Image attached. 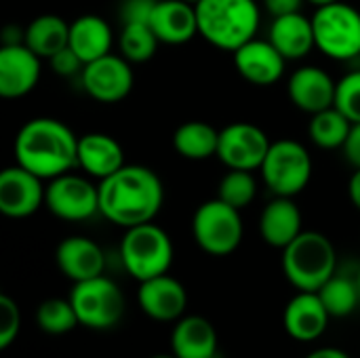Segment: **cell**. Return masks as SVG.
I'll return each instance as SVG.
<instances>
[{
	"label": "cell",
	"mask_w": 360,
	"mask_h": 358,
	"mask_svg": "<svg viewBox=\"0 0 360 358\" xmlns=\"http://www.w3.org/2000/svg\"><path fill=\"white\" fill-rule=\"evenodd\" d=\"M162 200L160 177L141 165H124L99 184V213L124 230L154 222Z\"/></svg>",
	"instance_id": "6da1fadb"
},
{
	"label": "cell",
	"mask_w": 360,
	"mask_h": 358,
	"mask_svg": "<svg viewBox=\"0 0 360 358\" xmlns=\"http://www.w3.org/2000/svg\"><path fill=\"white\" fill-rule=\"evenodd\" d=\"M15 160L40 179H55L78 165V137L57 118H32L15 137Z\"/></svg>",
	"instance_id": "7a4b0ae2"
},
{
	"label": "cell",
	"mask_w": 360,
	"mask_h": 358,
	"mask_svg": "<svg viewBox=\"0 0 360 358\" xmlns=\"http://www.w3.org/2000/svg\"><path fill=\"white\" fill-rule=\"evenodd\" d=\"M198 34L217 49L236 51L253 40L259 27L255 0H200L196 4Z\"/></svg>",
	"instance_id": "3957f363"
},
{
	"label": "cell",
	"mask_w": 360,
	"mask_h": 358,
	"mask_svg": "<svg viewBox=\"0 0 360 358\" xmlns=\"http://www.w3.org/2000/svg\"><path fill=\"white\" fill-rule=\"evenodd\" d=\"M283 272L297 291H319L338 272L333 243L321 232L304 230L283 249Z\"/></svg>",
	"instance_id": "277c9868"
},
{
	"label": "cell",
	"mask_w": 360,
	"mask_h": 358,
	"mask_svg": "<svg viewBox=\"0 0 360 358\" xmlns=\"http://www.w3.org/2000/svg\"><path fill=\"white\" fill-rule=\"evenodd\" d=\"M120 262L139 283L167 274L173 264V241L154 222L127 228L120 241Z\"/></svg>",
	"instance_id": "5b68a950"
},
{
	"label": "cell",
	"mask_w": 360,
	"mask_h": 358,
	"mask_svg": "<svg viewBox=\"0 0 360 358\" xmlns=\"http://www.w3.org/2000/svg\"><path fill=\"white\" fill-rule=\"evenodd\" d=\"M243 234L245 226L240 211L221 198L202 203L192 217V236L196 245L213 257L234 253L243 243Z\"/></svg>",
	"instance_id": "8992f818"
},
{
	"label": "cell",
	"mask_w": 360,
	"mask_h": 358,
	"mask_svg": "<svg viewBox=\"0 0 360 358\" xmlns=\"http://www.w3.org/2000/svg\"><path fill=\"white\" fill-rule=\"evenodd\" d=\"M70 302L76 310L78 323L93 331L116 327L122 321L127 308L122 289L103 274L74 283L70 291Z\"/></svg>",
	"instance_id": "52a82bcc"
},
{
	"label": "cell",
	"mask_w": 360,
	"mask_h": 358,
	"mask_svg": "<svg viewBox=\"0 0 360 358\" xmlns=\"http://www.w3.org/2000/svg\"><path fill=\"white\" fill-rule=\"evenodd\" d=\"M316 49L331 59L350 61L360 57V13L338 0L325 6H316L312 17Z\"/></svg>",
	"instance_id": "ba28073f"
},
{
	"label": "cell",
	"mask_w": 360,
	"mask_h": 358,
	"mask_svg": "<svg viewBox=\"0 0 360 358\" xmlns=\"http://www.w3.org/2000/svg\"><path fill=\"white\" fill-rule=\"evenodd\" d=\"M262 179L276 196H295L310 184L312 158L295 139L272 141L262 167Z\"/></svg>",
	"instance_id": "9c48e42d"
},
{
	"label": "cell",
	"mask_w": 360,
	"mask_h": 358,
	"mask_svg": "<svg viewBox=\"0 0 360 358\" xmlns=\"http://www.w3.org/2000/svg\"><path fill=\"white\" fill-rule=\"evenodd\" d=\"M44 205L63 222H84L99 213V186L72 173H63L46 186Z\"/></svg>",
	"instance_id": "30bf717a"
},
{
	"label": "cell",
	"mask_w": 360,
	"mask_h": 358,
	"mask_svg": "<svg viewBox=\"0 0 360 358\" xmlns=\"http://www.w3.org/2000/svg\"><path fill=\"white\" fill-rule=\"evenodd\" d=\"M272 141L268 135L251 122H232L219 131L217 158L228 169L253 171L259 169Z\"/></svg>",
	"instance_id": "8fae6325"
},
{
	"label": "cell",
	"mask_w": 360,
	"mask_h": 358,
	"mask_svg": "<svg viewBox=\"0 0 360 358\" xmlns=\"http://www.w3.org/2000/svg\"><path fill=\"white\" fill-rule=\"evenodd\" d=\"M84 91L101 103H116L124 99L133 89L131 61L122 55H103L84 65L82 74Z\"/></svg>",
	"instance_id": "7c38bea8"
},
{
	"label": "cell",
	"mask_w": 360,
	"mask_h": 358,
	"mask_svg": "<svg viewBox=\"0 0 360 358\" xmlns=\"http://www.w3.org/2000/svg\"><path fill=\"white\" fill-rule=\"evenodd\" d=\"M46 188L42 179L21 165L6 167L0 173V211L6 217L23 219L44 205Z\"/></svg>",
	"instance_id": "4fadbf2b"
},
{
	"label": "cell",
	"mask_w": 360,
	"mask_h": 358,
	"mask_svg": "<svg viewBox=\"0 0 360 358\" xmlns=\"http://www.w3.org/2000/svg\"><path fill=\"white\" fill-rule=\"evenodd\" d=\"M137 304L141 312L156 323H177L186 317L188 291L169 272L139 283Z\"/></svg>",
	"instance_id": "5bb4252c"
},
{
	"label": "cell",
	"mask_w": 360,
	"mask_h": 358,
	"mask_svg": "<svg viewBox=\"0 0 360 358\" xmlns=\"http://www.w3.org/2000/svg\"><path fill=\"white\" fill-rule=\"evenodd\" d=\"M40 80V57L25 44H2L0 49V95L17 99L36 89Z\"/></svg>",
	"instance_id": "9a60e30c"
},
{
	"label": "cell",
	"mask_w": 360,
	"mask_h": 358,
	"mask_svg": "<svg viewBox=\"0 0 360 358\" xmlns=\"http://www.w3.org/2000/svg\"><path fill=\"white\" fill-rule=\"evenodd\" d=\"M329 321L331 314L316 291H297L283 312V327L287 335L302 344L316 342L327 331Z\"/></svg>",
	"instance_id": "2e32d148"
},
{
	"label": "cell",
	"mask_w": 360,
	"mask_h": 358,
	"mask_svg": "<svg viewBox=\"0 0 360 358\" xmlns=\"http://www.w3.org/2000/svg\"><path fill=\"white\" fill-rule=\"evenodd\" d=\"M287 59L270 40H249L234 51V65L238 74L257 87H270L285 74Z\"/></svg>",
	"instance_id": "e0dca14e"
},
{
	"label": "cell",
	"mask_w": 360,
	"mask_h": 358,
	"mask_svg": "<svg viewBox=\"0 0 360 358\" xmlns=\"http://www.w3.org/2000/svg\"><path fill=\"white\" fill-rule=\"evenodd\" d=\"M289 97L302 112L316 114L335 106L338 82L316 65H304L295 70L287 84Z\"/></svg>",
	"instance_id": "ac0fdd59"
},
{
	"label": "cell",
	"mask_w": 360,
	"mask_h": 358,
	"mask_svg": "<svg viewBox=\"0 0 360 358\" xmlns=\"http://www.w3.org/2000/svg\"><path fill=\"white\" fill-rule=\"evenodd\" d=\"M57 268L65 279L72 283L89 281L101 276L105 270V255L101 247L86 238V236H68L59 243L57 253Z\"/></svg>",
	"instance_id": "d6986e66"
},
{
	"label": "cell",
	"mask_w": 360,
	"mask_h": 358,
	"mask_svg": "<svg viewBox=\"0 0 360 358\" xmlns=\"http://www.w3.org/2000/svg\"><path fill=\"white\" fill-rule=\"evenodd\" d=\"M150 27L162 44H184L198 34L196 4L186 0H158Z\"/></svg>",
	"instance_id": "ffe728a7"
},
{
	"label": "cell",
	"mask_w": 360,
	"mask_h": 358,
	"mask_svg": "<svg viewBox=\"0 0 360 358\" xmlns=\"http://www.w3.org/2000/svg\"><path fill=\"white\" fill-rule=\"evenodd\" d=\"M302 232V211L291 196H276L264 207L259 217V234L266 245L283 251Z\"/></svg>",
	"instance_id": "44dd1931"
},
{
	"label": "cell",
	"mask_w": 360,
	"mask_h": 358,
	"mask_svg": "<svg viewBox=\"0 0 360 358\" xmlns=\"http://www.w3.org/2000/svg\"><path fill=\"white\" fill-rule=\"evenodd\" d=\"M171 348L177 358H215L219 338L211 321L198 314H186L173 327Z\"/></svg>",
	"instance_id": "7402d4cb"
},
{
	"label": "cell",
	"mask_w": 360,
	"mask_h": 358,
	"mask_svg": "<svg viewBox=\"0 0 360 358\" xmlns=\"http://www.w3.org/2000/svg\"><path fill=\"white\" fill-rule=\"evenodd\" d=\"M78 167L101 181L124 167L122 146L105 133H86L78 137Z\"/></svg>",
	"instance_id": "603a6c76"
},
{
	"label": "cell",
	"mask_w": 360,
	"mask_h": 358,
	"mask_svg": "<svg viewBox=\"0 0 360 358\" xmlns=\"http://www.w3.org/2000/svg\"><path fill=\"white\" fill-rule=\"evenodd\" d=\"M268 40L278 49V53L287 61L304 59L316 46L312 19H308L302 13L274 17Z\"/></svg>",
	"instance_id": "cb8c5ba5"
},
{
	"label": "cell",
	"mask_w": 360,
	"mask_h": 358,
	"mask_svg": "<svg viewBox=\"0 0 360 358\" xmlns=\"http://www.w3.org/2000/svg\"><path fill=\"white\" fill-rule=\"evenodd\" d=\"M112 27L99 15H80L70 23V49L86 63L112 51Z\"/></svg>",
	"instance_id": "d4e9b609"
},
{
	"label": "cell",
	"mask_w": 360,
	"mask_h": 358,
	"mask_svg": "<svg viewBox=\"0 0 360 358\" xmlns=\"http://www.w3.org/2000/svg\"><path fill=\"white\" fill-rule=\"evenodd\" d=\"M23 42L40 57L51 59L55 53L65 49L70 44V25L59 15H40L30 21V25L23 32Z\"/></svg>",
	"instance_id": "484cf974"
},
{
	"label": "cell",
	"mask_w": 360,
	"mask_h": 358,
	"mask_svg": "<svg viewBox=\"0 0 360 358\" xmlns=\"http://www.w3.org/2000/svg\"><path fill=\"white\" fill-rule=\"evenodd\" d=\"M173 148L188 160H207L217 156L219 131L202 120L184 122L173 135Z\"/></svg>",
	"instance_id": "4316f807"
},
{
	"label": "cell",
	"mask_w": 360,
	"mask_h": 358,
	"mask_svg": "<svg viewBox=\"0 0 360 358\" xmlns=\"http://www.w3.org/2000/svg\"><path fill=\"white\" fill-rule=\"evenodd\" d=\"M350 131H352V122L335 106L312 114V120L308 127L310 139L323 150L344 148Z\"/></svg>",
	"instance_id": "83f0119b"
},
{
	"label": "cell",
	"mask_w": 360,
	"mask_h": 358,
	"mask_svg": "<svg viewBox=\"0 0 360 358\" xmlns=\"http://www.w3.org/2000/svg\"><path fill=\"white\" fill-rule=\"evenodd\" d=\"M331 314V319H346L350 317L360 304V289L356 279L333 274L319 291H316Z\"/></svg>",
	"instance_id": "f1b7e54d"
},
{
	"label": "cell",
	"mask_w": 360,
	"mask_h": 358,
	"mask_svg": "<svg viewBox=\"0 0 360 358\" xmlns=\"http://www.w3.org/2000/svg\"><path fill=\"white\" fill-rule=\"evenodd\" d=\"M36 323H38L40 331L46 335H65L80 325L70 298L68 300H63V298L44 300L36 310Z\"/></svg>",
	"instance_id": "f546056e"
},
{
	"label": "cell",
	"mask_w": 360,
	"mask_h": 358,
	"mask_svg": "<svg viewBox=\"0 0 360 358\" xmlns=\"http://www.w3.org/2000/svg\"><path fill=\"white\" fill-rule=\"evenodd\" d=\"M160 40L148 23H124L120 32V53L131 63H143L154 57Z\"/></svg>",
	"instance_id": "4dcf8cb0"
},
{
	"label": "cell",
	"mask_w": 360,
	"mask_h": 358,
	"mask_svg": "<svg viewBox=\"0 0 360 358\" xmlns=\"http://www.w3.org/2000/svg\"><path fill=\"white\" fill-rule=\"evenodd\" d=\"M255 196H257V181L251 171L230 169L217 186V198H221L224 203L232 205L238 211L249 207L255 200Z\"/></svg>",
	"instance_id": "1f68e13d"
},
{
	"label": "cell",
	"mask_w": 360,
	"mask_h": 358,
	"mask_svg": "<svg viewBox=\"0 0 360 358\" xmlns=\"http://www.w3.org/2000/svg\"><path fill=\"white\" fill-rule=\"evenodd\" d=\"M335 108L354 124L360 122V70L346 74L338 82Z\"/></svg>",
	"instance_id": "d6a6232c"
},
{
	"label": "cell",
	"mask_w": 360,
	"mask_h": 358,
	"mask_svg": "<svg viewBox=\"0 0 360 358\" xmlns=\"http://www.w3.org/2000/svg\"><path fill=\"white\" fill-rule=\"evenodd\" d=\"M21 331V310L8 295H0V350H6Z\"/></svg>",
	"instance_id": "836d02e7"
},
{
	"label": "cell",
	"mask_w": 360,
	"mask_h": 358,
	"mask_svg": "<svg viewBox=\"0 0 360 358\" xmlns=\"http://www.w3.org/2000/svg\"><path fill=\"white\" fill-rule=\"evenodd\" d=\"M158 0H122L120 4V19L124 23H148L156 8Z\"/></svg>",
	"instance_id": "e575fe53"
},
{
	"label": "cell",
	"mask_w": 360,
	"mask_h": 358,
	"mask_svg": "<svg viewBox=\"0 0 360 358\" xmlns=\"http://www.w3.org/2000/svg\"><path fill=\"white\" fill-rule=\"evenodd\" d=\"M49 61L53 65V72L59 76H65V78L82 74V70H84V61L70 49V44L65 49H61L59 53H55Z\"/></svg>",
	"instance_id": "d590c367"
},
{
	"label": "cell",
	"mask_w": 360,
	"mask_h": 358,
	"mask_svg": "<svg viewBox=\"0 0 360 358\" xmlns=\"http://www.w3.org/2000/svg\"><path fill=\"white\" fill-rule=\"evenodd\" d=\"M344 156L346 160L354 167V169H360V122H354L352 124V131L344 143Z\"/></svg>",
	"instance_id": "8d00e7d4"
},
{
	"label": "cell",
	"mask_w": 360,
	"mask_h": 358,
	"mask_svg": "<svg viewBox=\"0 0 360 358\" xmlns=\"http://www.w3.org/2000/svg\"><path fill=\"white\" fill-rule=\"evenodd\" d=\"M304 0H264L266 11L272 17H283V15H291V13H300Z\"/></svg>",
	"instance_id": "74e56055"
},
{
	"label": "cell",
	"mask_w": 360,
	"mask_h": 358,
	"mask_svg": "<svg viewBox=\"0 0 360 358\" xmlns=\"http://www.w3.org/2000/svg\"><path fill=\"white\" fill-rule=\"evenodd\" d=\"M348 194H350L352 205L360 211V169H356V171L352 173V177H350V181H348Z\"/></svg>",
	"instance_id": "f35d334b"
},
{
	"label": "cell",
	"mask_w": 360,
	"mask_h": 358,
	"mask_svg": "<svg viewBox=\"0 0 360 358\" xmlns=\"http://www.w3.org/2000/svg\"><path fill=\"white\" fill-rule=\"evenodd\" d=\"M306 358H350L344 350L340 348H319L314 352H310Z\"/></svg>",
	"instance_id": "ab89813d"
},
{
	"label": "cell",
	"mask_w": 360,
	"mask_h": 358,
	"mask_svg": "<svg viewBox=\"0 0 360 358\" xmlns=\"http://www.w3.org/2000/svg\"><path fill=\"white\" fill-rule=\"evenodd\" d=\"M306 2H310L314 6H325V4H331V2H338V0H306Z\"/></svg>",
	"instance_id": "60d3db41"
},
{
	"label": "cell",
	"mask_w": 360,
	"mask_h": 358,
	"mask_svg": "<svg viewBox=\"0 0 360 358\" xmlns=\"http://www.w3.org/2000/svg\"><path fill=\"white\" fill-rule=\"evenodd\" d=\"M150 358H177L175 354H154V357Z\"/></svg>",
	"instance_id": "b9f144b4"
},
{
	"label": "cell",
	"mask_w": 360,
	"mask_h": 358,
	"mask_svg": "<svg viewBox=\"0 0 360 358\" xmlns=\"http://www.w3.org/2000/svg\"><path fill=\"white\" fill-rule=\"evenodd\" d=\"M356 283H359V289H360V268H359V272H356Z\"/></svg>",
	"instance_id": "7bdbcfd3"
},
{
	"label": "cell",
	"mask_w": 360,
	"mask_h": 358,
	"mask_svg": "<svg viewBox=\"0 0 360 358\" xmlns=\"http://www.w3.org/2000/svg\"><path fill=\"white\" fill-rule=\"evenodd\" d=\"M186 2H190V4H198L200 0H186Z\"/></svg>",
	"instance_id": "ee69618b"
}]
</instances>
